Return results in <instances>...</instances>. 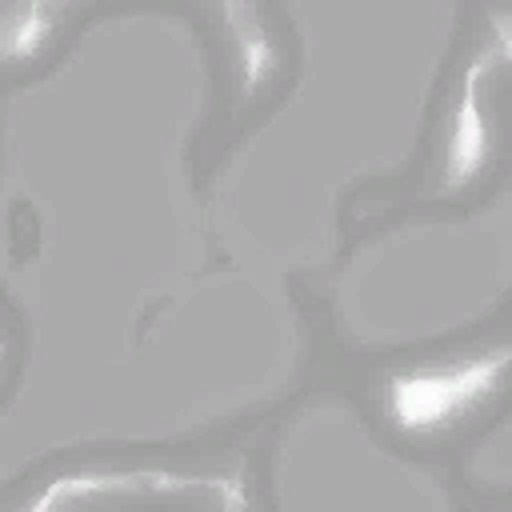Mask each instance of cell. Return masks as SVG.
Masks as SVG:
<instances>
[{
  "instance_id": "1",
  "label": "cell",
  "mask_w": 512,
  "mask_h": 512,
  "mask_svg": "<svg viewBox=\"0 0 512 512\" xmlns=\"http://www.w3.org/2000/svg\"><path fill=\"white\" fill-rule=\"evenodd\" d=\"M504 368V356H492L484 364H468L460 372H436V376H404L392 388V408L400 416V424L408 428H424L436 424L444 416H452L456 408L472 404L476 396H484L496 376Z\"/></svg>"
},
{
  "instance_id": "2",
  "label": "cell",
  "mask_w": 512,
  "mask_h": 512,
  "mask_svg": "<svg viewBox=\"0 0 512 512\" xmlns=\"http://www.w3.org/2000/svg\"><path fill=\"white\" fill-rule=\"evenodd\" d=\"M132 496V492H148V496H160V492H180V496H212V500H228V504H240V492L232 484H212V480H180V476H76V480H60L52 484L36 508H48L56 500H80V496Z\"/></svg>"
},
{
  "instance_id": "3",
  "label": "cell",
  "mask_w": 512,
  "mask_h": 512,
  "mask_svg": "<svg viewBox=\"0 0 512 512\" xmlns=\"http://www.w3.org/2000/svg\"><path fill=\"white\" fill-rule=\"evenodd\" d=\"M484 64H476L468 72V88H464V104H460V116H456V136H452V180H464L468 172L480 168L484 160V148H488V128H484V116L476 108V80H480Z\"/></svg>"
},
{
  "instance_id": "4",
  "label": "cell",
  "mask_w": 512,
  "mask_h": 512,
  "mask_svg": "<svg viewBox=\"0 0 512 512\" xmlns=\"http://www.w3.org/2000/svg\"><path fill=\"white\" fill-rule=\"evenodd\" d=\"M44 32H48V8L44 4H16L8 12V24H4V48H8V56L32 52Z\"/></svg>"
},
{
  "instance_id": "5",
  "label": "cell",
  "mask_w": 512,
  "mask_h": 512,
  "mask_svg": "<svg viewBox=\"0 0 512 512\" xmlns=\"http://www.w3.org/2000/svg\"><path fill=\"white\" fill-rule=\"evenodd\" d=\"M244 60H248V84H256L264 76V68H268V44H264L260 32L244 40Z\"/></svg>"
}]
</instances>
